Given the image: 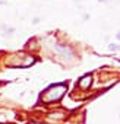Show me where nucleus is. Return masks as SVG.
I'll use <instances>...</instances> for the list:
<instances>
[{"label": "nucleus", "instance_id": "f257e3e1", "mask_svg": "<svg viewBox=\"0 0 120 124\" xmlns=\"http://www.w3.org/2000/svg\"><path fill=\"white\" fill-rule=\"evenodd\" d=\"M89 85H91V76H89V75L84 76V78L79 80V86H81V88H84V89H86Z\"/></svg>", "mask_w": 120, "mask_h": 124}, {"label": "nucleus", "instance_id": "f03ea898", "mask_svg": "<svg viewBox=\"0 0 120 124\" xmlns=\"http://www.w3.org/2000/svg\"><path fill=\"white\" fill-rule=\"evenodd\" d=\"M108 50L110 51H120V45L119 44H110L108 45Z\"/></svg>", "mask_w": 120, "mask_h": 124}, {"label": "nucleus", "instance_id": "7ed1b4c3", "mask_svg": "<svg viewBox=\"0 0 120 124\" xmlns=\"http://www.w3.org/2000/svg\"><path fill=\"white\" fill-rule=\"evenodd\" d=\"M116 37H117V39H119V41H120V31H119V32H117V35H116Z\"/></svg>", "mask_w": 120, "mask_h": 124}, {"label": "nucleus", "instance_id": "20e7f679", "mask_svg": "<svg viewBox=\"0 0 120 124\" xmlns=\"http://www.w3.org/2000/svg\"><path fill=\"white\" fill-rule=\"evenodd\" d=\"M97 2H101V3H105V2H107V0H97Z\"/></svg>", "mask_w": 120, "mask_h": 124}]
</instances>
